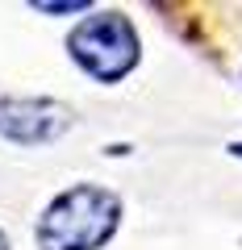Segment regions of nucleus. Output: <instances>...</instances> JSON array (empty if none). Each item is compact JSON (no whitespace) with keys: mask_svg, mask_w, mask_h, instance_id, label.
Returning a JSON list of instances; mask_svg holds the SVG:
<instances>
[{"mask_svg":"<svg viewBox=\"0 0 242 250\" xmlns=\"http://www.w3.org/2000/svg\"><path fill=\"white\" fill-rule=\"evenodd\" d=\"M71 129V108L46 96H4L0 100V134L21 146H46Z\"/></svg>","mask_w":242,"mask_h":250,"instance_id":"nucleus-3","label":"nucleus"},{"mask_svg":"<svg viewBox=\"0 0 242 250\" xmlns=\"http://www.w3.org/2000/svg\"><path fill=\"white\" fill-rule=\"evenodd\" d=\"M0 250H9V242H4V233H0Z\"/></svg>","mask_w":242,"mask_h":250,"instance_id":"nucleus-6","label":"nucleus"},{"mask_svg":"<svg viewBox=\"0 0 242 250\" xmlns=\"http://www.w3.org/2000/svg\"><path fill=\"white\" fill-rule=\"evenodd\" d=\"M230 150H234V154H238V159H242V142H234V146H230Z\"/></svg>","mask_w":242,"mask_h":250,"instance_id":"nucleus-5","label":"nucleus"},{"mask_svg":"<svg viewBox=\"0 0 242 250\" xmlns=\"http://www.w3.org/2000/svg\"><path fill=\"white\" fill-rule=\"evenodd\" d=\"M121 225V200L96 184H75L38 217L42 250H100Z\"/></svg>","mask_w":242,"mask_h":250,"instance_id":"nucleus-1","label":"nucleus"},{"mask_svg":"<svg viewBox=\"0 0 242 250\" xmlns=\"http://www.w3.org/2000/svg\"><path fill=\"white\" fill-rule=\"evenodd\" d=\"M38 9L42 13H84L88 4H84V0H71V4H38Z\"/></svg>","mask_w":242,"mask_h":250,"instance_id":"nucleus-4","label":"nucleus"},{"mask_svg":"<svg viewBox=\"0 0 242 250\" xmlns=\"http://www.w3.org/2000/svg\"><path fill=\"white\" fill-rule=\"evenodd\" d=\"M67 50L75 67H84L92 80L117 83L138 62V34L121 13H92L67 34Z\"/></svg>","mask_w":242,"mask_h":250,"instance_id":"nucleus-2","label":"nucleus"}]
</instances>
